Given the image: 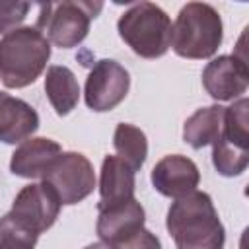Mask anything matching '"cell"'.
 Instances as JSON below:
<instances>
[{
	"instance_id": "1",
	"label": "cell",
	"mask_w": 249,
	"mask_h": 249,
	"mask_svg": "<svg viewBox=\"0 0 249 249\" xmlns=\"http://www.w3.org/2000/svg\"><path fill=\"white\" fill-rule=\"evenodd\" d=\"M165 228L177 249H224L226 230L208 193L193 191L167 210Z\"/></svg>"
},
{
	"instance_id": "2",
	"label": "cell",
	"mask_w": 249,
	"mask_h": 249,
	"mask_svg": "<svg viewBox=\"0 0 249 249\" xmlns=\"http://www.w3.org/2000/svg\"><path fill=\"white\" fill-rule=\"evenodd\" d=\"M51 43L33 25L18 27L0 39V80L10 89L31 86L47 68Z\"/></svg>"
},
{
	"instance_id": "3",
	"label": "cell",
	"mask_w": 249,
	"mask_h": 249,
	"mask_svg": "<svg viewBox=\"0 0 249 249\" xmlns=\"http://www.w3.org/2000/svg\"><path fill=\"white\" fill-rule=\"evenodd\" d=\"M224 27L218 10L206 2L185 4L171 25V47L181 58L202 60L216 54Z\"/></svg>"
},
{
	"instance_id": "4",
	"label": "cell",
	"mask_w": 249,
	"mask_h": 249,
	"mask_svg": "<svg viewBox=\"0 0 249 249\" xmlns=\"http://www.w3.org/2000/svg\"><path fill=\"white\" fill-rule=\"evenodd\" d=\"M117 31L142 58H160L171 47V19L154 2L132 4L119 18Z\"/></svg>"
},
{
	"instance_id": "5",
	"label": "cell",
	"mask_w": 249,
	"mask_h": 249,
	"mask_svg": "<svg viewBox=\"0 0 249 249\" xmlns=\"http://www.w3.org/2000/svg\"><path fill=\"white\" fill-rule=\"evenodd\" d=\"M101 2H47L39 4L35 27L49 43L60 49L78 47L89 31V23L101 12Z\"/></svg>"
},
{
	"instance_id": "6",
	"label": "cell",
	"mask_w": 249,
	"mask_h": 249,
	"mask_svg": "<svg viewBox=\"0 0 249 249\" xmlns=\"http://www.w3.org/2000/svg\"><path fill=\"white\" fill-rule=\"evenodd\" d=\"M43 183L56 193L60 204H78L93 193V165L80 152H62L45 171Z\"/></svg>"
},
{
	"instance_id": "7",
	"label": "cell",
	"mask_w": 249,
	"mask_h": 249,
	"mask_svg": "<svg viewBox=\"0 0 249 249\" xmlns=\"http://www.w3.org/2000/svg\"><path fill=\"white\" fill-rule=\"evenodd\" d=\"M128 88L130 76L126 68L121 66L117 60L101 58L91 66L86 78L84 99L91 111L105 113L115 109L126 97Z\"/></svg>"
},
{
	"instance_id": "8",
	"label": "cell",
	"mask_w": 249,
	"mask_h": 249,
	"mask_svg": "<svg viewBox=\"0 0 249 249\" xmlns=\"http://www.w3.org/2000/svg\"><path fill=\"white\" fill-rule=\"evenodd\" d=\"M60 200L47 183L25 185L14 198L12 210L8 212L16 222L33 233L41 235L56 222L60 214Z\"/></svg>"
},
{
	"instance_id": "9",
	"label": "cell",
	"mask_w": 249,
	"mask_h": 249,
	"mask_svg": "<svg viewBox=\"0 0 249 249\" xmlns=\"http://www.w3.org/2000/svg\"><path fill=\"white\" fill-rule=\"evenodd\" d=\"M202 86L216 101H231L247 91L249 70L245 58L237 54H222L212 58L202 70Z\"/></svg>"
},
{
	"instance_id": "10",
	"label": "cell",
	"mask_w": 249,
	"mask_h": 249,
	"mask_svg": "<svg viewBox=\"0 0 249 249\" xmlns=\"http://www.w3.org/2000/svg\"><path fill=\"white\" fill-rule=\"evenodd\" d=\"M154 189L167 198H181L196 191L200 183V173L196 163L181 154H171L161 158L152 169Z\"/></svg>"
},
{
	"instance_id": "11",
	"label": "cell",
	"mask_w": 249,
	"mask_h": 249,
	"mask_svg": "<svg viewBox=\"0 0 249 249\" xmlns=\"http://www.w3.org/2000/svg\"><path fill=\"white\" fill-rule=\"evenodd\" d=\"M97 212L99 214H97L95 231L101 241L113 245H121L126 239H130L134 233H138L144 228L146 222V212L136 198Z\"/></svg>"
},
{
	"instance_id": "12",
	"label": "cell",
	"mask_w": 249,
	"mask_h": 249,
	"mask_svg": "<svg viewBox=\"0 0 249 249\" xmlns=\"http://www.w3.org/2000/svg\"><path fill=\"white\" fill-rule=\"evenodd\" d=\"M136 171L119 156H105L99 177V202L97 210L117 206L134 198Z\"/></svg>"
},
{
	"instance_id": "13",
	"label": "cell",
	"mask_w": 249,
	"mask_h": 249,
	"mask_svg": "<svg viewBox=\"0 0 249 249\" xmlns=\"http://www.w3.org/2000/svg\"><path fill=\"white\" fill-rule=\"evenodd\" d=\"M62 154L58 142L51 138H27L23 140L10 160V171L25 179H43L49 165Z\"/></svg>"
},
{
	"instance_id": "14",
	"label": "cell",
	"mask_w": 249,
	"mask_h": 249,
	"mask_svg": "<svg viewBox=\"0 0 249 249\" xmlns=\"http://www.w3.org/2000/svg\"><path fill=\"white\" fill-rule=\"evenodd\" d=\"M39 128L37 111L23 99L0 91V142L19 144Z\"/></svg>"
},
{
	"instance_id": "15",
	"label": "cell",
	"mask_w": 249,
	"mask_h": 249,
	"mask_svg": "<svg viewBox=\"0 0 249 249\" xmlns=\"http://www.w3.org/2000/svg\"><path fill=\"white\" fill-rule=\"evenodd\" d=\"M224 113L226 107L222 105H208L196 109L183 124V140L195 150L212 146L222 136Z\"/></svg>"
},
{
	"instance_id": "16",
	"label": "cell",
	"mask_w": 249,
	"mask_h": 249,
	"mask_svg": "<svg viewBox=\"0 0 249 249\" xmlns=\"http://www.w3.org/2000/svg\"><path fill=\"white\" fill-rule=\"evenodd\" d=\"M45 91L49 103L58 117L68 115L80 101V86L74 72L66 66H49L45 76Z\"/></svg>"
},
{
	"instance_id": "17",
	"label": "cell",
	"mask_w": 249,
	"mask_h": 249,
	"mask_svg": "<svg viewBox=\"0 0 249 249\" xmlns=\"http://www.w3.org/2000/svg\"><path fill=\"white\" fill-rule=\"evenodd\" d=\"M113 148L121 160H124L134 171H138L148 156V140L144 130L134 124L121 123L113 134Z\"/></svg>"
},
{
	"instance_id": "18",
	"label": "cell",
	"mask_w": 249,
	"mask_h": 249,
	"mask_svg": "<svg viewBox=\"0 0 249 249\" xmlns=\"http://www.w3.org/2000/svg\"><path fill=\"white\" fill-rule=\"evenodd\" d=\"M212 163L214 169L224 177H237L247 169L249 146L224 140L222 136L212 144Z\"/></svg>"
},
{
	"instance_id": "19",
	"label": "cell",
	"mask_w": 249,
	"mask_h": 249,
	"mask_svg": "<svg viewBox=\"0 0 249 249\" xmlns=\"http://www.w3.org/2000/svg\"><path fill=\"white\" fill-rule=\"evenodd\" d=\"M39 235L23 228L10 214L0 218V249H35Z\"/></svg>"
},
{
	"instance_id": "20",
	"label": "cell",
	"mask_w": 249,
	"mask_h": 249,
	"mask_svg": "<svg viewBox=\"0 0 249 249\" xmlns=\"http://www.w3.org/2000/svg\"><path fill=\"white\" fill-rule=\"evenodd\" d=\"M35 6L33 2H0V33L6 35L18 29Z\"/></svg>"
},
{
	"instance_id": "21",
	"label": "cell",
	"mask_w": 249,
	"mask_h": 249,
	"mask_svg": "<svg viewBox=\"0 0 249 249\" xmlns=\"http://www.w3.org/2000/svg\"><path fill=\"white\" fill-rule=\"evenodd\" d=\"M123 249H161V243L158 239L156 233H152L150 230H140L138 233H134L130 239H126L124 243H121Z\"/></svg>"
},
{
	"instance_id": "22",
	"label": "cell",
	"mask_w": 249,
	"mask_h": 249,
	"mask_svg": "<svg viewBox=\"0 0 249 249\" xmlns=\"http://www.w3.org/2000/svg\"><path fill=\"white\" fill-rule=\"evenodd\" d=\"M84 249H123L121 245H113V243H105V241H97V243H91Z\"/></svg>"
}]
</instances>
